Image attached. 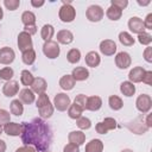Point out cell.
<instances>
[{"mask_svg":"<svg viewBox=\"0 0 152 152\" xmlns=\"http://www.w3.org/2000/svg\"><path fill=\"white\" fill-rule=\"evenodd\" d=\"M135 107L140 113L147 114L152 108V99H151V96L147 95V94L139 95L137 97V101H135Z\"/></svg>","mask_w":152,"mask_h":152,"instance_id":"obj_3","label":"cell"},{"mask_svg":"<svg viewBox=\"0 0 152 152\" xmlns=\"http://www.w3.org/2000/svg\"><path fill=\"white\" fill-rule=\"evenodd\" d=\"M106 15H107L108 19L115 21V20H119V19L121 18V15H122V11H121L120 8H118V7L110 5V6L107 8V11H106Z\"/></svg>","mask_w":152,"mask_h":152,"instance_id":"obj_27","label":"cell"},{"mask_svg":"<svg viewBox=\"0 0 152 152\" xmlns=\"http://www.w3.org/2000/svg\"><path fill=\"white\" fill-rule=\"evenodd\" d=\"M102 106V100L100 96L93 95L87 97V102H86V109L87 110H91V112H96L101 108Z\"/></svg>","mask_w":152,"mask_h":152,"instance_id":"obj_15","label":"cell"},{"mask_svg":"<svg viewBox=\"0 0 152 152\" xmlns=\"http://www.w3.org/2000/svg\"><path fill=\"white\" fill-rule=\"evenodd\" d=\"M138 42L142 45H150L152 42V36L147 32H142V33L138 34Z\"/></svg>","mask_w":152,"mask_h":152,"instance_id":"obj_39","label":"cell"},{"mask_svg":"<svg viewBox=\"0 0 152 152\" xmlns=\"http://www.w3.org/2000/svg\"><path fill=\"white\" fill-rule=\"evenodd\" d=\"M6 151V144L4 140L0 139V152H5Z\"/></svg>","mask_w":152,"mask_h":152,"instance_id":"obj_53","label":"cell"},{"mask_svg":"<svg viewBox=\"0 0 152 152\" xmlns=\"http://www.w3.org/2000/svg\"><path fill=\"white\" fill-rule=\"evenodd\" d=\"M19 100L21 101V103L31 104V103L34 102L36 95H34V93L30 88H24V89H21L19 91Z\"/></svg>","mask_w":152,"mask_h":152,"instance_id":"obj_17","label":"cell"},{"mask_svg":"<svg viewBox=\"0 0 152 152\" xmlns=\"http://www.w3.org/2000/svg\"><path fill=\"white\" fill-rule=\"evenodd\" d=\"M46 88H48V83L43 77H34V80L31 84V90L33 93H36L38 95L43 94V93H45Z\"/></svg>","mask_w":152,"mask_h":152,"instance_id":"obj_14","label":"cell"},{"mask_svg":"<svg viewBox=\"0 0 152 152\" xmlns=\"http://www.w3.org/2000/svg\"><path fill=\"white\" fill-rule=\"evenodd\" d=\"M146 126H147L148 128H151V127H152V122H151V114H147V116H146Z\"/></svg>","mask_w":152,"mask_h":152,"instance_id":"obj_52","label":"cell"},{"mask_svg":"<svg viewBox=\"0 0 152 152\" xmlns=\"http://www.w3.org/2000/svg\"><path fill=\"white\" fill-rule=\"evenodd\" d=\"M53 34H55V28H53V26L50 25V24H45V25L42 27V30H40V37H42V39L45 40V42L51 40V38L53 37Z\"/></svg>","mask_w":152,"mask_h":152,"instance_id":"obj_26","label":"cell"},{"mask_svg":"<svg viewBox=\"0 0 152 152\" xmlns=\"http://www.w3.org/2000/svg\"><path fill=\"white\" fill-rule=\"evenodd\" d=\"M63 152H80V147H78L77 145H74V144L68 142V144L64 146Z\"/></svg>","mask_w":152,"mask_h":152,"instance_id":"obj_44","label":"cell"},{"mask_svg":"<svg viewBox=\"0 0 152 152\" xmlns=\"http://www.w3.org/2000/svg\"><path fill=\"white\" fill-rule=\"evenodd\" d=\"M95 129H96V132H97L99 134H106V133L108 132V129L106 128V126L103 125V122H99V124H96Z\"/></svg>","mask_w":152,"mask_h":152,"instance_id":"obj_48","label":"cell"},{"mask_svg":"<svg viewBox=\"0 0 152 152\" xmlns=\"http://www.w3.org/2000/svg\"><path fill=\"white\" fill-rule=\"evenodd\" d=\"M58 17L63 23H71L76 18V10L71 6V1H63V6L59 8Z\"/></svg>","mask_w":152,"mask_h":152,"instance_id":"obj_2","label":"cell"},{"mask_svg":"<svg viewBox=\"0 0 152 152\" xmlns=\"http://www.w3.org/2000/svg\"><path fill=\"white\" fill-rule=\"evenodd\" d=\"M15 58V53L13 51V49H11L10 46H4L0 49V63L8 65L11 64Z\"/></svg>","mask_w":152,"mask_h":152,"instance_id":"obj_9","label":"cell"},{"mask_svg":"<svg viewBox=\"0 0 152 152\" xmlns=\"http://www.w3.org/2000/svg\"><path fill=\"white\" fill-rule=\"evenodd\" d=\"M21 21L25 26H31V25H36V15L33 12L31 11H25L21 14Z\"/></svg>","mask_w":152,"mask_h":152,"instance_id":"obj_29","label":"cell"},{"mask_svg":"<svg viewBox=\"0 0 152 152\" xmlns=\"http://www.w3.org/2000/svg\"><path fill=\"white\" fill-rule=\"evenodd\" d=\"M121 152H133L132 150H129V148H125V150H122Z\"/></svg>","mask_w":152,"mask_h":152,"instance_id":"obj_56","label":"cell"},{"mask_svg":"<svg viewBox=\"0 0 152 152\" xmlns=\"http://www.w3.org/2000/svg\"><path fill=\"white\" fill-rule=\"evenodd\" d=\"M15 152H36V148L32 147V146H27V145H24L21 147H18L15 150Z\"/></svg>","mask_w":152,"mask_h":152,"instance_id":"obj_49","label":"cell"},{"mask_svg":"<svg viewBox=\"0 0 152 152\" xmlns=\"http://www.w3.org/2000/svg\"><path fill=\"white\" fill-rule=\"evenodd\" d=\"M103 151V142L100 139H91L84 148V152H102Z\"/></svg>","mask_w":152,"mask_h":152,"instance_id":"obj_22","label":"cell"},{"mask_svg":"<svg viewBox=\"0 0 152 152\" xmlns=\"http://www.w3.org/2000/svg\"><path fill=\"white\" fill-rule=\"evenodd\" d=\"M71 104L70 97L64 93H57L53 97V108H56L59 112H64L69 108Z\"/></svg>","mask_w":152,"mask_h":152,"instance_id":"obj_4","label":"cell"},{"mask_svg":"<svg viewBox=\"0 0 152 152\" xmlns=\"http://www.w3.org/2000/svg\"><path fill=\"white\" fill-rule=\"evenodd\" d=\"M68 140H69L70 144L81 146V145H83L84 141H86V134H84L82 131H72V132L69 133Z\"/></svg>","mask_w":152,"mask_h":152,"instance_id":"obj_16","label":"cell"},{"mask_svg":"<svg viewBox=\"0 0 152 152\" xmlns=\"http://www.w3.org/2000/svg\"><path fill=\"white\" fill-rule=\"evenodd\" d=\"M4 5H5V7H6L7 10H10V11H15V10L19 7L20 1H19V0H5V1H4Z\"/></svg>","mask_w":152,"mask_h":152,"instance_id":"obj_41","label":"cell"},{"mask_svg":"<svg viewBox=\"0 0 152 152\" xmlns=\"http://www.w3.org/2000/svg\"><path fill=\"white\" fill-rule=\"evenodd\" d=\"M128 28L137 34H140L142 32H145V26H144V21L139 18V17H132L128 20Z\"/></svg>","mask_w":152,"mask_h":152,"instance_id":"obj_11","label":"cell"},{"mask_svg":"<svg viewBox=\"0 0 152 152\" xmlns=\"http://www.w3.org/2000/svg\"><path fill=\"white\" fill-rule=\"evenodd\" d=\"M145 71H146V70H145L142 66H134L133 69H131V71H129V74H128L129 82H132L133 84L141 82Z\"/></svg>","mask_w":152,"mask_h":152,"instance_id":"obj_13","label":"cell"},{"mask_svg":"<svg viewBox=\"0 0 152 152\" xmlns=\"http://www.w3.org/2000/svg\"><path fill=\"white\" fill-rule=\"evenodd\" d=\"M31 5H32L33 7H40V6H43V5H44V1H43V0H40V1L31 0Z\"/></svg>","mask_w":152,"mask_h":152,"instance_id":"obj_51","label":"cell"},{"mask_svg":"<svg viewBox=\"0 0 152 152\" xmlns=\"http://www.w3.org/2000/svg\"><path fill=\"white\" fill-rule=\"evenodd\" d=\"M103 10L101 6L99 5H91L87 8V12H86V15H87V19L89 21H93V23H97L100 21L102 18H103Z\"/></svg>","mask_w":152,"mask_h":152,"instance_id":"obj_6","label":"cell"},{"mask_svg":"<svg viewBox=\"0 0 152 152\" xmlns=\"http://www.w3.org/2000/svg\"><path fill=\"white\" fill-rule=\"evenodd\" d=\"M102 122H103V125L106 126V128H107L108 131H112V129L116 128V121H115V119H113V118H106Z\"/></svg>","mask_w":152,"mask_h":152,"instance_id":"obj_42","label":"cell"},{"mask_svg":"<svg viewBox=\"0 0 152 152\" xmlns=\"http://www.w3.org/2000/svg\"><path fill=\"white\" fill-rule=\"evenodd\" d=\"M120 91H121L122 95H125L127 97L133 96L134 93H135V86L132 82H129V81H125L120 86Z\"/></svg>","mask_w":152,"mask_h":152,"instance_id":"obj_24","label":"cell"},{"mask_svg":"<svg viewBox=\"0 0 152 152\" xmlns=\"http://www.w3.org/2000/svg\"><path fill=\"white\" fill-rule=\"evenodd\" d=\"M75 83H76V81L72 78V76L71 75H64V76H62L61 77V80H59V86H61V88L63 89V90H71L74 87H75Z\"/></svg>","mask_w":152,"mask_h":152,"instance_id":"obj_23","label":"cell"},{"mask_svg":"<svg viewBox=\"0 0 152 152\" xmlns=\"http://www.w3.org/2000/svg\"><path fill=\"white\" fill-rule=\"evenodd\" d=\"M100 51L104 56H113L116 52V44L112 39H104L100 43Z\"/></svg>","mask_w":152,"mask_h":152,"instance_id":"obj_8","label":"cell"},{"mask_svg":"<svg viewBox=\"0 0 152 152\" xmlns=\"http://www.w3.org/2000/svg\"><path fill=\"white\" fill-rule=\"evenodd\" d=\"M18 48L21 52L27 51L30 49H33V43H32V38L28 33H26L25 31H21L18 34Z\"/></svg>","mask_w":152,"mask_h":152,"instance_id":"obj_7","label":"cell"},{"mask_svg":"<svg viewBox=\"0 0 152 152\" xmlns=\"http://www.w3.org/2000/svg\"><path fill=\"white\" fill-rule=\"evenodd\" d=\"M24 31H25L26 33H28L30 36H32V34H34V33L37 32V26H36V25H31V26H25V27H24Z\"/></svg>","mask_w":152,"mask_h":152,"instance_id":"obj_50","label":"cell"},{"mask_svg":"<svg viewBox=\"0 0 152 152\" xmlns=\"http://www.w3.org/2000/svg\"><path fill=\"white\" fill-rule=\"evenodd\" d=\"M110 5L118 7V8H120V10L122 11L124 8L127 7L128 1H127V0H112V1H110Z\"/></svg>","mask_w":152,"mask_h":152,"instance_id":"obj_43","label":"cell"},{"mask_svg":"<svg viewBox=\"0 0 152 152\" xmlns=\"http://www.w3.org/2000/svg\"><path fill=\"white\" fill-rule=\"evenodd\" d=\"M21 141L24 145L32 146L38 152H48L52 145L51 127L42 119L34 118L28 122H21Z\"/></svg>","mask_w":152,"mask_h":152,"instance_id":"obj_1","label":"cell"},{"mask_svg":"<svg viewBox=\"0 0 152 152\" xmlns=\"http://www.w3.org/2000/svg\"><path fill=\"white\" fill-rule=\"evenodd\" d=\"M2 131H4V127H2V126H1V125H0V134H1V133H2Z\"/></svg>","mask_w":152,"mask_h":152,"instance_id":"obj_57","label":"cell"},{"mask_svg":"<svg viewBox=\"0 0 152 152\" xmlns=\"http://www.w3.org/2000/svg\"><path fill=\"white\" fill-rule=\"evenodd\" d=\"M11 121V114L6 109H0V125H6Z\"/></svg>","mask_w":152,"mask_h":152,"instance_id":"obj_40","label":"cell"},{"mask_svg":"<svg viewBox=\"0 0 152 152\" xmlns=\"http://www.w3.org/2000/svg\"><path fill=\"white\" fill-rule=\"evenodd\" d=\"M108 103H109V107L113 110H120L124 106V102H122L121 97H119L118 95H110L109 99H108Z\"/></svg>","mask_w":152,"mask_h":152,"instance_id":"obj_32","label":"cell"},{"mask_svg":"<svg viewBox=\"0 0 152 152\" xmlns=\"http://www.w3.org/2000/svg\"><path fill=\"white\" fill-rule=\"evenodd\" d=\"M131 63H132V59L129 53L127 52L121 51L115 56V64L119 69H127L128 66H131Z\"/></svg>","mask_w":152,"mask_h":152,"instance_id":"obj_10","label":"cell"},{"mask_svg":"<svg viewBox=\"0 0 152 152\" xmlns=\"http://www.w3.org/2000/svg\"><path fill=\"white\" fill-rule=\"evenodd\" d=\"M4 132L11 137H18L21 134V125L18 122H8L4 125Z\"/></svg>","mask_w":152,"mask_h":152,"instance_id":"obj_18","label":"cell"},{"mask_svg":"<svg viewBox=\"0 0 152 152\" xmlns=\"http://www.w3.org/2000/svg\"><path fill=\"white\" fill-rule=\"evenodd\" d=\"M86 102H87V96H86V95H83V94H78V95L75 96L74 103H75L77 107H80L82 110L86 109Z\"/></svg>","mask_w":152,"mask_h":152,"instance_id":"obj_38","label":"cell"},{"mask_svg":"<svg viewBox=\"0 0 152 152\" xmlns=\"http://www.w3.org/2000/svg\"><path fill=\"white\" fill-rule=\"evenodd\" d=\"M119 40H120V43L122 44V45H125V46H132L133 44H134V38H133V36L132 34H129L128 32H126V31H122V32H120L119 33Z\"/></svg>","mask_w":152,"mask_h":152,"instance_id":"obj_30","label":"cell"},{"mask_svg":"<svg viewBox=\"0 0 152 152\" xmlns=\"http://www.w3.org/2000/svg\"><path fill=\"white\" fill-rule=\"evenodd\" d=\"M144 58H145L146 62L152 63V48L151 46H147L144 50Z\"/></svg>","mask_w":152,"mask_h":152,"instance_id":"obj_45","label":"cell"},{"mask_svg":"<svg viewBox=\"0 0 152 152\" xmlns=\"http://www.w3.org/2000/svg\"><path fill=\"white\" fill-rule=\"evenodd\" d=\"M38 110H39V114H40V118L42 119H49L53 114V104L49 101L48 103L38 107Z\"/></svg>","mask_w":152,"mask_h":152,"instance_id":"obj_25","label":"cell"},{"mask_svg":"<svg viewBox=\"0 0 152 152\" xmlns=\"http://www.w3.org/2000/svg\"><path fill=\"white\" fill-rule=\"evenodd\" d=\"M74 40V34L71 31L69 30H61L57 32V42L64 45H68L70 43H72Z\"/></svg>","mask_w":152,"mask_h":152,"instance_id":"obj_19","label":"cell"},{"mask_svg":"<svg viewBox=\"0 0 152 152\" xmlns=\"http://www.w3.org/2000/svg\"><path fill=\"white\" fill-rule=\"evenodd\" d=\"M76 125L80 129H89L91 127V121L86 116H81L80 119H77Z\"/></svg>","mask_w":152,"mask_h":152,"instance_id":"obj_37","label":"cell"},{"mask_svg":"<svg viewBox=\"0 0 152 152\" xmlns=\"http://www.w3.org/2000/svg\"><path fill=\"white\" fill-rule=\"evenodd\" d=\"M13 75H14V71L10 66H5V68L0 69V78L1 80H5L6 82L7 81H11L12 77H13Z\"/></svg>","mask_w":152,"mask_h":152,"instance_id":"obj_36","label":"cell"},{"mask_svg":"<svg viewBox=\"0 0 152 152\" xmlns=\"http://www.w3.org/2000/svg\"><path fill=\"white\" fill-rule=\"evenodd\" d=\"M71 76H72V78L75 81H86L89 77V71L84 66H76L72 70Z\"/></svg>","mask_w":152,"mask_h":152,"instance_id":"obj_21","label":"cell"},{"mask_svg":"<svg viewBox=\"0 0 152 152\" xmlns=\"http://www.w3.org/2000/svg\"><path fill=\"white\" fill-rule=\"evenodd\" d=\"M2 17H4V12H2V8H1V6H0V20L2 19Z\"/></svg>","mask_w":152,"mask_h":152,"instance_id":"obj_55","label":"cell"},{"mask_svg":"<svg viewBox=\"0 0 152 152\" xmlns=\"http://www.w3.org/2000/svg\"><path fill=\"white\" fill-rule=\"evenodd\" d=\"M21 59H23L24 64H26V65L33 64L34 61H36V51L33 49H30L27 51H24L23 55H21Z\"/></svg>","mask_w":152,"mask_h":152,"instance_id":"obj_31","label":"cell"},{"mask_svg":"<svg viewBox=\"0 0 152 152\" xmlns=\"http://www.w3.org/2000/svg\"><path fill=\"white\" fill-rule=\"evenodd\" d=\"M82 113H83V110H82L80 107H77L75 103L70 104L69 108H68V115H69V118L75 119V120L80 119V118L82 116Z\"/></svg>","mask_w":152,"mask_h":152,"instance_id":"obj_34","label":"cell"},{"mask_svg":"<svg viewBox=\"0 0 152 152\" xmlns=\"http://www.w3.org/2000/svg\"><path fill=\"white\" fill-rule=\"evenodd\" d=\"M138 4H139L140 6H146V5H148V4H150V1H145V2H141V1H138Z\"/></svg>","mask_w":152,"mask_h":152,"instance_id":"obj_54","label":"cell"},{"mask_svg":"<svg viewBox=\"0 0 152 152\" xmlns=\"http://www.w3.org/2000/svg\"><path fill=\"white\" fill-rule=\"evenodd\" d=\"M10 109H11V113L14 114L15 116H20L24 113V106H23V103H21V101L19 99H15V100H13L11 102Z\"/></svg>","mask_w":152,"mask_h":152,"instance_id":"obj_28","label":"cell"},{"mask_svg":"<svg viewBox=\"0 0 152 152\" xmlns=\"http://www.w3.org/2000/svg\"><path fill=\"white\" fill-rule=\"evenodd\" d=\"M141 82L146 83L147 86H151V84H152V71H150V70H148V71H145Z\"/></svg>","mask_w":152,"mask_h":152,"instance_id":"obj_46","label":"cell"},{"mask_svg":"<svg viewBox=\"0 0 152 152\" xmlns=\"http://www.w3.org/2000/svg\"><path fill=\"white\" fill-rule=\"evenodd\" d=\"M101 63V57L96 51H89L86 55V64L90 68H96Z\"/></svg>","mask_w":152,"mask_h":152,"instance_id":"obj_20","label":"cell"},{"mask_svg":"<svg viewBox=\"0 0 152 152\" xmlns=\"http://www.w3.org/2000/svg\"><path fill=\"white\" fill-rule=\"evenodd\" d=\"M19 91V83L17 81H7L2 87V93L7 97H13Z\"/></svg>","mask_w":152,"mask_h":152,"instance_id":"obj_12","label":"cell"},{"mask_svg":"<svg viewBox=\"0 0 152 152\" xmlns=\"http://www.w3.org/2000/svg\"><path fill=\"white\" fill-rule=\"evenodd\" d=\"M33 80H34V77H33V75L28 70H23L21 71V74H20V82H21L23 86H26V87L31 86Z\"/></svg>","mask_w":152,"mask_h":152,"instance_id":"obj_35","label":"cell"},{"mask_svg":"<svg viewBox=\"0 0 152 152\" xmlns=\"http://www.w3.org/2000/svg\"><path fill=\"white\" fill-rule=\"evenodd\" d=\"M59 52H61V49H59V45H58L57 42L49 40V42L44 43V45H43V53L48 58H50V59L57 58L59 56Z\"/></svg>","mask_w":152,"mask_h":152,"instance_id":"obj_5","label":"cell"},{"mask_svg":"<svg viewBox=\"0 0 152 152\" xmlns=\"http://www.w3.org/2000/svg\"><path fill=\"white\" fill-rule=\"evenodd\" d=\"M66 59L71 64L78 63L80 59H81V51L78 49H71V50H69L68 53H66Z\"/></svg>","mask_w":152,"mask_h":152,"instance_id":"obj_33","label":"cell"},{"mask_svg":"<svg viewBox=\"0 0 152 152\" xmlns=\"http://www.w3.org/2000/svg\"><path fill=\"white\" fill-rule=\"evenodd\" d=\"M144 26H145V30H152V13H148L144 20Z\"/></svg>","mask_w":152,"mask_h":152,"instance_id":"obj_47","label":"cell"}]
</instances>
